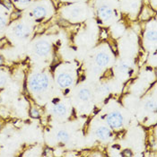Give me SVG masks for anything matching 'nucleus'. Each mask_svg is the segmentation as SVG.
I'll list each match as a JSON object with an SVG mask.
<instances>
[{"label": "nucleus", "mask_w": 157, "mask_h": 157, "mask_svg": "<svg viewBox=\"0 0 157 157\" xmlns=\"http://www.w3.org/2000/svg\"><path fill=\"white\" fill-rule=\"evenodd\" d=\"M30 86L35 93H41L47 90L48 87V76L44 73L34 75L31 79Z\"/></svg>", "instance_id": "nucleus-1"}, {"label": "nucleus", "mask_w": 157, "mask_h": 157, "mask_svg": "<svg viewBox=\"0 0 157 157\" xmlns=\"http://www.w3.org/2000/svg\"><path fill=\"white\" fill-rule=\"evenodd\" d=\"M106 121L110 128H120L123 125L124 118L121 112L119 111H113L109 113L106 118Z\"/></svg>", "instance_id": "nucleus-2"}, {"label": "nucleus", "mask_w": 157, "mask_h": 157, "mask_svg": "<svg viewBox=\"0 0 157 157\" xmlns=\"http://www.w3.org/2000/svg\"><path fill=\"white\" fill-rule=\"evenodd\" d=\"M50 50V45L49 43L45 41V40H40L38 41L36 44L34 45V51L37 55L40 57L47 56Z\"/></svg>", "instance_id": "nucleus-3"}, {"label": "nucleus", "mask_w": 157, "mask_h": 157, "mask_svg": "<svg viewBox=\"0 0 157 157\" xmlns=\"http://www.w3.org/2000/svg\"><path fill=\"white\" fill-rule=\"evenodd\" d=\"M57 82L61 88H67L73 84V77L67 73H61L57 77Z\"/></svg>", "instance_id": "nucleus-4"}, {"label": "nucleus", "mask_w": 157, "mask_h": 157, "mask_svg": "<svg viewBox=\"0 0 157 157\" xmlns=\"http://www.w3.org/2000/svg\"><path fill=\"white\" fill-rule=\"evenodd\" d=\"M14 34L19 38L25 39L30 35V29L24 24H18L13 28Z\"/></svg>", "instance_id": "nucleus-5"}, {"label": "nucleus", "mask_w": 157, "mask_h": 157, "mask_svg": "<svg viewBox=\"0 0 157 157\" xmlns=\"http://www.w3.org/2000/svg\"><path fill=\"white\" fill-rule=\"evenodd\" d=\"M98 14L101 20L107 22L112 17V10L107 6H102L98 9Z\"/></svg>", "instance_id": "nucleus-6"}, {"label": "nucleus", "mask_w": 157, "mask_h": 157, "mask_svg": "<svg viewBox=\"0 0 157 157\" xmlns=\"http://www.w3.org/2000/svg\"><path fill=\"white\" fill-rule=\"evenodd\" d=\"M95 61H96L97 65L99 67H105L107 66L110 61V59H109V55L104 53V52H100L98 53L95 58Z\"/></svg>", "instance_id": "nucleus-7"}, {"label": "nucleus", "mask_w": 157, "mask_h": 157, "mask_svg": "<svg viewBox=\"0 0 157 157\" xmlns=\"http://www.w3.org/2000/svg\"><path fill=\"white\" fill-rule=\"evenodd\" d=\"M96 135L97 136L101 139V140H106L108 139L109 136H110V130L107 127H104V126H101L100 128H98L96 130Z\"/></svg>", "instance_id": "nucleus-8"}, {"label": "nucleus", "mask_w": 157, "mask_h": 157, "mask_svg": "<svg viewBox=\"0 0 157 157\" xmlns=\"http://www.w3.org/2000/svg\"><path fill=\"white\" fill-rule=\"evenodd\" d=\"M33 15L36 18V19H41L43 17L46 16L47 14V9L44 7V6H36L33 10Z\"/></svg>", "instance_id": "nucleus-9"}, {"label": "nucleus", "mask_w": 157, "mask_h": 157, "mask_svg": "<svg viewBox=\"0 0 157 157\" xmlns=\"http://www.w3.org/2000/svg\"><path fill=\"white\" fill-rule=\"evenodd\" d=\"M67 108L64 104L62 103H59V104H56L54 107H53V112L56 114V115H59V116H64L67 114Z\"/></svg>", "instance_id": "nucleus-10"}, {"label": "nucleus", "mask_w": 157, "mask_h": 157, "mask_svg": "<svg viewBox=\"0 0 157 157\" xmlns=\"http://www.w3.org/2000/svg\"><path fill=\"white\" fill-rule=\"evenodd\" d=\"M91 92L89 89L87 88H84L82 90L79 91V94H78V97L80 100L84 101H89L90 98H91Z\"/></svg>", "instance_id": "nucleus-11"}, {"label": "nucleus", "mask_w": 157, "mask_h": 157, "mask_svg": "<svg viewBox=\"0 0 157 157\" xmlns=\"http://www.w3.org/2000/svg\"><path fill=\"white\" fill-rule=\"evenodd\" d=\"M57 138L63 143H67L69 140V135L65 130H60L57 134Z\"/></svg>", "instance_id": "nucleus-12"}, {"label": "nucleus", "mask_w": 157, "mask_h": 157, "mask_svg": "<svg viewBox=\"0 0 157 157\" xmlns=\"http://www.w3.org/2000/svg\"><path fill=\"white\" fill-rule=\"evenodd\" d=\"M145 37L150 41H155L156 40V31L155 30L148 31L145 34Z\"/></svg>", "instance_id": "nucleus-13"}, {"label": "nucleus", "mask_w": 157, "mask_h": 157, "mask_svg": "<svg viewBox=\"0 0 157 157\" xmlns=\"http://www.w3.org/2000/svg\"><path fill=\"white\" fill-rule=\"evenodd\" d=\"M145 108L148 109V110H155L156 109V105H155V101H147L146 102V104H145Z\"/></svg>", "instance_id": "nucleus-14"}, {"label": "nucleus", "mask_w": 157, "mask_h": 157, "mask_svg": "<svg viewBox=\"0 0 157 157\" xmlns=\"http://www.w3.org/2000/svg\"><path fill=\"white\" fill-rule=\"evenodd\" d=\"M0 2H1V4H2L6 9L10 10V9L12 8L13 5L11 0H0Z\"/></svg>", "instance_id": "nucleus-15"}, {"label": "nucleus", "mask_w": 157, "mask_h": 157, "mask_svg": "<svg viewBox=\"0 0 157 157\" xmlns=\"http://www.w3.org/2000/svg\"><path fill=\"white\" fill-rule=\"evenodd\" d=\"M30 116L32 118H34V119H38L40 117V112L38 111V109L35 108H32L30 109Z\"/></svg>", "instance_id": "nucleus-16"}, {"label": "nucleus", "mask_w": 157, "mask_h": 157, "mask_svg": "<svg viewBox=\"0 0 157 157\" xmlns=\"http://www.w3.org/2000/svg\"><path fill=\"white\" fill-rule=\"evenodd\" d=\"M81 13H82V9H81L80 7H75L72 11H71V14H72L73 16L75 17V16H77V15H79Z\"/></svg>", "instance_id": "nucleus-17"}, {"label": "nucleus", "mask_w": 157, "mask_h": 157, "mask_svg": "<svg viewBox=\"0 0 157 157\" xmlns=\"http://www.w3.org/2000/svg\"><path fill=\"white\" fill-rule=\"evenodd\" d=\"M59 32V27L58 26H52L51 28H49L48 29V31H47V33L48 34H53V33H58Z\"/></svg>", "instance_id": "nucleus-18"}, {"label": "nucleus", "mask_w": 157, "mask_h": 157, "mask_svg": "<svg viewBox=\"0 0 157 157\" xmlns=\"http://www.w3.org/2000/svg\"><path fill=\"white\" fill-rule=\"evenodd\" d=\"M6 24V20L4 16L0 15V30H2Z\"/></svg>", "instance_id": "nucleus-19"}, {"label": "nucleus", "mask_w": 157, "mask_h": 157, "mask_svg": "<svg viewBox=\"0 0 157 157\" xmlns=\"http://www.w3.org/2000/svg\"><path fill=\"white\" fill-rule=\"evenodd\" d=\"M20 16H21V13L13 12L12 14H11V19H12V20H16V19H18Z\"/></svg>", "instance_id": "nucleus-20"}, {"label": "nucleus", "mask_w": 157, "mask_h": 157, "mask_svg": "<svg viewBox=\"0 0 157 157\" xmlns=\"http://www.w3.org/2000/svg\"><path fill=\"white\" fill-rule=\"evenodd\" d=\"M44 30H45L44 29V26L42 24H40V25H39L36 29H35V33H41L44 32Z\"/></svg>", "instance_id": "nucleus-21"}, {"label": "nucleus", "mask_w": 157, "mask_h": 157, "mask_svg": "<svg viewBox=\"0 0 157 157\" xmlns=\"http://www.w3.org/2000/svg\"><path fill=\"white\" fill-rule=\"evenodd\" d=\"M44 155H45V156H52V155H53L52 150L49 149V148H47V149L45 150V152H44Z\"/></svg>", "instance_id": "nucleus-22"}, {"label": "nucleus", "mask_w": 157, "mask_h": 157, "mask_svg": "<svg viewBox=\"0 0 157 157\" xmlns=\"http://www.w3.org/2000/svg\"><path fill=\"white\" fill-rule=\"evenodd\" d=\"M121 70H123V71H128V70H129V67H128V64H122L121 66Z\"/></svg>", "instance_id": "nucleus-23"}, {"label": "nucleus", "mask_w": 157, "mask_h": 157, "mask_svg": "<svg viewBox=\"0 0 157 157\" xmlns=\"http://www.w3.org/2000/svg\"><path fill=\"white\" fill-rule=\"evenodd\" d=\"M123 156H132V153L130 152V150H125L122 154Z\"/></svg>", "instance_id": "nucleus-24"}, {"label": "nucleus", "mask_w": 157, "mask_h": 157, "mask_svg": "<svg viewBox=\"0 0 157 157\" xmlns=\"http://www.w3.org/2000/svg\"><path fill=\"white\" fill-rule=\"evenodd\" d=\"M108 36V33L105 31V30H102L101 32V39H106Z\"/></svg>", "instance_id": "nucleus-25"}, {"label": "nucleus", "mask_w": 157, "mask_h": 157, "mask_svg": "<svg viewBox=\"0 0 157 157\" xmlns=\"http://www.w3.org/2000/svg\"><path fill=\"white\" fill-rule=\"evenodd\" d=\"M59 24H60V25H62V26H66V27H67V26L69 25V24H68L66 20H60V21L59 22Z\"/></svg>", "instance_id": "nucleus-26"}, {"label": "nucleus", "mask_w": 157, "mask_h": 157, "mask_svg": "<svg viewBox=\"0 0 157 157\" xmlns=\"http://www.w3.org/2000/svg\"><path fill=\"white\" fill-rule=\"evenodd\" d=\"M5 83H6V77L5 76L0 77V85H5Z\"/></svg>", "instance_id": "nucleus-27"}, {"label": "nucleus", "mask_w": 157, "mask_h": 157, "mask_svg": "<svg viewBox=\"0 0 157 157\" xmlns=\"http://www.w3.org/2000/svg\"><path fill=\"white\" fill-rule=\"evenodd\" d=\"M3 63H4V59H3V58H2V57H0V66H1V65H3Z\"/></svg>", "instance_id": "nucleus-28"}, {"label": "nucleus", "mask_w": 157, "mask_h": 157, "mask_svg": "<svg viewBox=\"0 0 157 157\" xmlns=\"http://www.w3.org/2000/svg\"><path fill=\"white\" fill-rule=\"evenodd\" d=\"M21 3H27V2H29L30 0H19Z\"/></svg>", "instance_id": "nucleus-29"}, {"label": "nucleus", "mask_w": 157, "mask_h": 157, "mask_svg": "<svg viewBox=\"0 0 157 157\" xmlns=\"http://www.w3.org/2000/svg\"><path fill=\"white\" fill-rule=\"evenodd\" d=\"M0 128H1V124H0Z\"/></svg>", "instance_id": "nucleus-30"}]
</instances>
